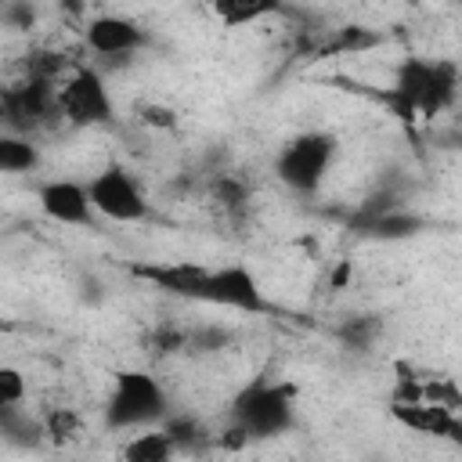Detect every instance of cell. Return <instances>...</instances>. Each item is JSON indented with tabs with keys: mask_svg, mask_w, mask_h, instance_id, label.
<instances>
[{
	"mask_svg": "<svg viewBox=\"0 0 462 462\" xmlns=\"http://www.w3.org/2000/svg\"><path fill=\"white\" fill-rule=\"evenodd\" d=\"M458 94V65L455 61H430V58H408L390 87V101L401 116H440Z\"/></svg>",
	"mask_w": 462,
	"mask_h": 462,
	"instance_id": "cell-1",
	"label": "cell"
},
{
	"mask_svg": "<svg viewBox=\"0 0 462 462\" xmlns=\"http://www.w3.org/2000/svg\"><path fill=\"white\" fill-rule=\"evenodd\" d=\"M162 430H166V437L173 440L177 451H180V448H195V444L202 440V433H206V430H202L195 419H188V415H173V419L166 415V426H162Z\"/></svg>",
	"mask_w": 462,
	"mask_h": 462,
	"instance_id": "cell-18",
	"label": "cell"
},
{
	"mask_svg": "<svg viewBox=\"0 0 462 462\" xmlns=\"http://www.w3.org/2000/svg\"><path fill=\"white\" fill-rule=\"evenodd\" d=\"M422 227V220L415 213H404V209H386V213H375L365 220V231L375 235V238H408Z\"/></svg>",
	"mask_w": 462,
	"mask_h": 462,
	"instance_id": "cell-15",
	"label": "cell"
},
{
	"mask_svg": "<svg viewBox=\"0 0 462 462\" xmlns=\"http://www.w3.org/2000/svg\"><path fill=\"white\" fill-rule=\"evenodd\" d=\"M332 159H336V137L325 130H303L282 144V152L274 159V173L285 188L310 195L321 188Z\"/></svg>",
	"mask_w": 462,
	"mask_h": 462,
	"instance_id": "cell-4",
	"label": "cell"
},
{
	"mask_svg": "<svg viewBox=\"0 0 462 462\" xmlns=\"http://www.w3.org/2000/svg\"><path fill=\"white\" fill-rule=\"evenodd\" d=\"M87 191H90V206L101 220H112V224H137L148 217V199L137 184V177L112 162L105 170H97L90 180H87Z\"/></svg>",
	"mask_w": 462,
	"mask_h": 462,
	"instance_id": "cell-5",
	"label": "cell"
},
{
	"mask_svg": "<svg viewBox=\"0 0 462 462\" xmlns=\"http://www.w3.org/2000/svg\"><path fill=\"white\" fill-rule=\"evenodd\" d=\"M40 209L54 220V224H65V227H90L97 220L94 206H90V191L87 184L79 180H69V177H54V180H43L40 191Z\"/></svg>",
	"mask_w": 462,
	"mask_h": 462,
	"instance_id": "cell-8",
	"label": "cell"
},
{
	"mask_svg": "<svg viewBox=\"0 0 462 462\" xmlns=\"http://www.w3.org/2000/svg\"><path fill=\"white\" fill-rule=\"evenodd\" d=\"M292 397L296 390L289 383H271V379H253L242 386L231 401V422L249 437H278L292 426Z\"/></svg>",
	"mask_w": 462,
	"mask_h": 462,
	"instance_id": "cell-3",
	"label": "cell"
},
{
	"mask_svg": "<svg viewBox=\"0 0 462 462\" xmlns=\"http://www.w3.org/2000/svg\"><path fill=\"white\" fill-rule=\"evenodd\" d=\"M32 18H36V11L25 7V4H7V7H4V22H7L11 29H29Z\"/></svg>",
	"mask_w": 462,
	"mask_h": 462,
	"instance_id": "cell-21",
	"label": "cell"
},
{
	"mask_svg": "<svg viewBox=\"0 0 462 462\" xmlns=\"http://www.w3.org/2000/svg\"><path fill=\"white\" fill-rule=\"evenodd\" d=\"M130 271H134L137 278L152 282L155 289H162V292H170V296H180V300H191V303H202V296H206V282H209V267L191 263V260L134 263Z\"/></svg>",
	"mask_w": 462,
	"mask_h": 462,
	"instance_id": "cell-9",
	"label": "cell"
},
{
	"mask_svg": "<svg viewBox=\"0 0 462 462\" xmlns=\"http://www.w3.org/2000/svg\"><path fill=\"white\" fill-rule=\"evenodd\" d=\"M393 415H397V422H404V426H411V430H419V433L462 440V426L455 422L451 408H444V404H433V401H426V397L393 401Z\"/></svg>",
	"mask_w": 462,
	"mask_h": 462,
	"instance_id": "cell-11",
	"label": "cell"
},
{
	"mask_svg": "<svg viewBox=\"0 0 462 462\" xmlns=\"http://www.w3.org/2000/svg\"><path fill=\"white\" fill-rule=\"evenodd\" d=\"M217 199L224 206H238V202H245V188L238 180H231V177H220L217 180Z\"/></svg>",
	"mask_w": 462,
	"mask_h": 462,
	"instance_id": "cell-22",
	"label": "cell"
},
{
	"mask_svg": "<svg viewBox=\"0 0 462 462\" xmlns=\"http://www.w3.org/2000/svg\"><path fill=\"white\" fill-rule=\"evenodd\" d=\"M195 343H199V350H220L227 343V332L224 328H206V332L195 336Z\"/></svg>",
	"mask_w": 462,
	"mask_h": 462,
	"instance_id": "cell-23",
	"label": "cell"
},
{
	"mask_svg": "<svg viewBox=\"0 0 462 462\" xmlns=\"http://www.w3.org/2000/svg\"><path fill=\"white\" fill-rule=\"evenodd\" d=\"M375 43V32L361 29V25H346V29H336L332 40L321 47V54H354V51H365Z\"/></svg>",
	"mask_w": 462,
	"mask_h": 462,
	"instance_id": "cell-16",
	"label": "cell"
},
{
	"mask_svg": "<svg viewBox=\"0 0 462 462\" xmlns=\"http://www.w3.org/2000/svg\"><path fill=\"white\" fill-rule=\"evenodd\" d=\"M177 448L166 437V430H137L126 444H123V462H173Z\"/></svg>",
	"mask_w": 462,
	"mask_h": 462,
	"instance_id": "cell-12",
	"label": "cell"
},
{
	"mask_svg": "<svg viewBox=\"0 0 462 462\" xmlns=\"http://www.w3.org/2000/svg\"><path fill=\"white\" fill-rule=\"evenodd\" d=\"M25 375L14 368V365H4L0 368V408H22L25 404Z\"/></svg>",
	"mask_w": 462,
	"mask_h": 462,
	"instance_id": "cell-17",
	"label": "cell"
},
{
	"mask_svg": "<svg viewBox=\"0 0 462 462\" xmlns=\"http://www.w3.org/2000/svg\"><path fill=\"white\" fill-rule=\"evenodd\" d=\"M83 40L94 54L101 58H126L134 51L144 47V29L134 22V18H123V14H97L87 22L83 29Z\"/></svg>",
	"mask_w": 462,
	"mask_h": 462,
	"instance_id": "cell-10",
	"label": "cell"
},
{
	"mask_svg": "<svg viewBox=\"0 0 462 462\" xmlns=\"http://www.w3.org/2000/svg\"><path fill=\"white\" fill-rule=\"evenodd\" d=\"M43 426H47V437H54V440H69V437L79 430V415L69 411V408H54V411L43 419Z\"/></svg>",
	"mask_w": 462,
	"mask_h": 462,
	"instance_id": "cell-20",
	"label": "cell"
},
{
	"mask_svg": "<svg viewBox=\"0 0 462 462\" xmlns=\"http://www.w3.org/2000/svg\"><path fill=\"white\" fill-rule=\"evenodd\" d=\"M0 422H4L7 444H18V448H32V444L47 433L43 419H29L25 404H22V408H0Z\"/></svg>",
	"mask_w": 462,
	"mask_h": 462,
	"instance_id": "cell-14",
	"label": "cell"
},
{
	"mask_svg": "<svg viewBox=\"0 0 462 462\" xmlns=\"http://www.w3.org/2000/svg\"><path fill=\"white\" fill-rule=\"evenodd\" d=\"M112 94L97 69H72L58 83V116L72 126H105L112 123Z\"/></svg>",
	"mask_w": 462,
	"mask_h": 462,
	"instance_id": "cell-6",
	"label": "cell"
},
{
	"mask_svg": "<svg viewBox=\"0 0 462 462\" xmlns=\"http://www.w3.org/2000/svg\"><path fill=\"white\" fill-rule=\"evenodd\" d=\"M40 166V152L25 134H4L0 137V170L4 173H29Z\"/></svg>",
	"mask_w": 462,
	"mask_h": 462,
	"instance_id": "cell-13",
	"label": "cell"
},
{
	"mask_svg": "<svg viewBox=\"0 0 462 462\" xmlns=\"http://www.w3.org/2000/svg\"><path fill=\"white\" fill-rule=\"evenodd\" d=\"M170 415L162 383L144 368H123L112 379V393L105 401V422L112 430H152Z\"/></svg>",
	"mask_w": 462,
	"mask_h": 462,
	"instance_id": "cell-2",
	"label": "cell"
},
{
	"mask_svg": "<svg viewBox=\"0 0 462 462\" xmlns=\"http://www.w3.org/2000/svg\"><path fill=\"white\" fill-rule=\"evenodd\" d=\"M202 303L224 307V310H238V314H263L267 310V296H263L256 274L245 263L209 267V282H206Z\"/></svg>",
	"mask_w": 462,
	"mask_h": 462,
	"instance_id": "cell-7",
	"label": "cell"
},
{
	"mask_svg": "<svg viewBox=\"0 0 462 462\" xmlns=\"http://www.w3.org/2000/svg\"><path fill=\"white\" fill-rule=\"evenodd\" d=\"M267 11H274V4H220L217 7V14L224 18V25H245V22H253V18H263Z\"/></svg>",
	"mask_w": 462,
	"mask_h": 462,
	"instance_id": "cell-19",
	"label": "cell"
}]
</instances>
